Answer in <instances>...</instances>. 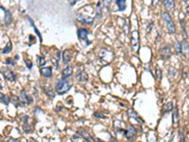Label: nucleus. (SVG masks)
<instances>
[{
	"mask_svg": "<svg viewBox=\"0 0 189 142\" xmlns=\"http://www.w3.org/2000/svg\"><path fill=\"white\" fill-rule=\"evenodd\" d=\"M159 3V0H152V5L153 6H157Z\"/></svg>",
	"mask_w": 189,
	"mask_h": 142,
	"instance_id": "35",
	"label": "nucleus"
},
{
	"mask_svg": "<svg viewBox=\"0 0 189 142\" xmlns=\"http://www.w3.org/2000/svg\"><path fill=\"white\" fill-rule=\"evenodd\" d=\"M23 121H25V122H28V120H29V117L28 116H23Z\"/></svg>",
	"mask_w": 189,
	"mask_h": 142,
	"instance_id": "36",
	"label": "nucleus"
},
{
	"mask_svg": "<svg viewBox=\"0 0 189 142\" xmlns=\"http://www.w3.org/2000/svg\"><path fill=\"white\" fill-rule=\"evenodd\" d=\"M128 114H129V116L130 117H132V118H134V120H135L137 122H139V123H144V120H142V118L138 116V114L134 111V110H129V112H128Z\"/></svg>",
	"mask_w": 189,
	"mask_h": 142,
	"instance_id": "11",
	"label": "nucleus"
},
{
	"mask_svg": "<svg viewBox=\"0 0 189 142\" xmlns=\"http://www.w3.org/2000/svg\"><path fill=\"white\" fill-rule=\"evenodd\" d=\"M172 117H173V125L176 126L179 124V120H180V116H179V110L178 107H175L173 109V113H172Z\"/></svg>",
	"mask_w": 189,
	"mask_h": 142,
	"instance_id": "10",
	"label": "nucleus"
},
{
	"mask_svg": "<svg viewBox=\"0 0 189 142\" xmlns=\"http://www.w3.org/2000/svg\"><path fill=\"white\" fill-rule=\"evenodd\" d=\"M40 73L41 75H43L44 77H51L52 76V68L51 67H43L40 70Z\"/></svg>",
	"mask_w": 189,
	"mask_h": 142,
	"instance_id": "12",
	"label": "nucleus"
},
{
	"mask_svg": "<svg viewBox=\"0 0 189 142\" xmlns=\"http://www.w3.org/2000/svg\"><path fill=\"white\" fill-rule=\"evenodd\" d=\"M181 25H182V30H183V32L184 34L185 37H187V32H186V29H185V24H184V21L183 19H181Z\"/></svg>",
	"mask_w": 189,
	"mask_h": 142,
	"instance_id": "29",
	"label": "nucleus"
},
{
	"mask_svg": "<svg viewBox=\"0 0 189 142\" xmlns=\"http://www.w3.org/2000/svg\"><path fill=\"white\" fill-rule=\"evenodd\" d=\"M32 129H33V127L31 126V125H29V124H25V125L23 126V130H24L25 132H30Z\"/></svg>",
	"mask_w": 189,
	"mask_h": 142,
	"instance_id": "30",
	"label": "nucleus"
},
{
	"mask_svg": "<svg viewBox=\"0 0 189 142\" xmlns=\"http://www.w3.org/2000/svg\"><path fill=\"white\" fill-rule=\"evenodd\" d=\"M32 100H33L32 97L28 95L26 90H22L20 92V95H19V104L20 105H23V106H25V105H29L30 103H32Z\"/></svg>",
	"mask_w": 189,
	"mask_h": 142,
	"instance_id": "3",
	"label": "nucleus"
},
{
	"mask_svg": "<svg viewBox=\"0 0 189 142\" xmlns=\"http://www.w3.org/2000/svg\"><path fill=\"white\" fill-rule=\"evenodd\" d=\"M188 50H189V47H188V45L186 43V41L185 40H183V43H182V52L184 51L186 54L188 53Z\"/></svg>",
	"mask_w": 189,
	"mask_h": 142,
	"instance_id": "25",
	"label": "nucleus"
},
{
	"mask_svg": "<svg viewBox=\"0 0 189 142\" xmlns=\"http://www.w3.org/2000/svg\"><path fill=\"white\" fill-rule=\"evenodd\" d=\"M165 7L168 9V11H171L174 9V0H163Z\"/></svg>",
	"mask_w": 189,
	"mask_h": 142,
	"instance_id": "19",
	"label": "nucleus"
},
{
	"mask_svg": "<svg viewBox=\"0 0 189 142\" xmlns=\"http://www.w3.org/2000/svg\"><path fill=\"white\" fill-rule=\"evenodd\" d=\"M1 73L3 77L5 78L6 80L10 81H14L16 79V76H15V73L12 72L10 68H7V67H4L1 69Z\"/></svg>",
	"mask_w": 189,
	"mask_h": 142,
	"instance_id": "4",
	"label": "nucleus"
},
{
	"mask_svg": "<svg viewBox=\"0 0 189 142\" xmlns=\"http://www.w3.org/2000/svg\"><path fill=\"white\" fill-rule=\"evenodd\" d=\"M174 47H175V49H176V52L178 54H181L182 53V45L180 44L179 42H175Z\"/></svg>",
	"mask_w": 189,
	"mask_h": 142,
	"instance_id": "26",
	"label": "nucleus"
},
{
	"mask_svg": "<svg viewBox=\"0 0 189 142\" xmlns=\"http://www.w3.org/2000/svg\"><path fill=\"white\" fill-rule=\"evenodd\" d=\"M38 65L39 66H44V65H46V60H44V57H38Z\"/></svg>",
	"mask_w": 189,
	"mask_h": 142,
	"instance_id": "28",
	"label": "nucleus"
},
{
	"mask_svg": "<svg viewBox=\"0 0 189 142\" xmlns=\"http://www.w3.org/2000/svg\"><path fill=\"white\" fill-rule=\"evenodd\" d=\"M72 84L66 79H62L56 82V91L57 94L59 95H64L66 92H68L70 90Z\"/></svg>",
	"mask_w": 189,
	"mask_h": 142,
	"instance_id": "1",
	"label": "nucleus"
},
{
	"mask_svg": "<svg viewBox=\"0 0 189 142\" xmlns=\"http://www.w3.org/2000/svg\"><path fill=\"white\" fill-rule=\"evenodd\" d=\"M138 43H139V36H138V31L135 30L132 32V48L137 51V48H138Z\"/></svg>",
	"mask_w": 189,
	"mask_h": 142,
	"instance_id": "5",
	"label": "nucleus"
},
{
	"mask_svg": "<svg viewBox=\"0 0 189 142\" xmlns=\"http://www.w3.org/2000/svg\"><path fill=\"white\" fill-rule=\"evenodd\" d=\"M29 23L31 24V26H32V27H33V30H34V31L36 32V34H37V36L39 37V39H40V41H41V43H42V41H43V39H42V35H41V33L39 32V30H37V27H35V25L33 24V22H32V20L30 19V18H29Z\"/></svg>",
	"mask_w": 189,
	"mask_h": 142,
	"instance_id": "24",
	"label": "nucleus"
},
{
	"mask_svg": "<svg viewBox=\"0 0 189 142\" xmlns=\"http://www.w3.org/2000/svg\"><path fill=\"white\" fill-rule=\"evenodd\" d=\"M162 17H163V20H164L165 24V27H166V30H168V32L171 33V34L176 32L175 24H174L171 16L169 15V13L166 12H162Z\"/></svg>",
	"mask_w": 189,
	"mask_h": 142,
	"instance_id": "2",
	"label": "nucleus"
},
{
	"mask_svg": "<svg viewBox=\"0 0 189 142\" xmlns=\"http://www.w3.org/2000/svg\"><path fill=\"white\" fill-rule=\"evenodd\" d=\"M79 137H82V138H84L85 140H87V141H93L94 138L92 136H90V135L88 134V133L85 131V130H80L79 132Z\"/></svg>",
	"mask_w": 189,
	"mask_h": 142,
	"instance_id": "14",
	"label": "nucleus"
},
{
	"mask_svg": "<svg viewBox=\"0 0 189 142\" xmlns=\"http://www.w3.org/2000/svg\"><path fill=\"white\" fill-rule=\"evenodd\" d=\"M72 73H73V67L71 66H67L62 71V79H68L72 76Z\"/></svg>",
	"mask_w": 189,
	"mask_h": 142,
	"instance_id": "8",
	"label": "nucleus"
},
{
	"mask_svg": "<svg viewBox=\"0 0 189 142\" xmlns=\"http://www.w3.org/2000/svg\"><path fill=\"white\" fill-rule=\"evenodd\" d=\"M135 135H136V130H135V128L132 126H130L129 128V130L125 132V136H126V138H128V139H132Z\"/></svg>",
	"mask_w": 189,
	"mask_h": 142,
	"instance_id": "9",
	"label": "nucleus"
},
{
	"mask_svg": "<svg viewBox=\"0 0 189 142\" xmlns=\"http://www.w3.org/2000/svg\"><path fill=\"white\" fill-rule=\"evenodd\" d=\"M183 2H187V1H188V0H183Z\"/></svg>",
	"mask_w": 189,
	"mask_h": 142,
	"instance_id": "38",
	"label": "nucleus"
},
{
	"mask_svg": "<svg viewBox=\"0 0 189 142\" xmlns=\"http://www.w3.org/2000/svg\"><path fill=\"white\" fill-rule=\"evenodd\" d=\"M78 19H79V21L85 23V24H89V25H91L94 21V18H90V17L86 18V17H83L82 15H78Z\"/></svg>",
	"mask_w": 189,
	"mask_h": 142,
	"instance_id": "16",
	"label": "nucleus"
},
{
	"mask_svg": "<svg viewBox=\"0 0 189 142\" xmlns=\"http://www.w3.org/2000/svg\"><path fill=\"white\" fill-rule=\"evenodd\" d=\"M25 63H26V66H28V68H29V69L32 68V63H31L29 59H25Z\"/></svg>",
	"mask_w": 189,
	"mask_h": 142,
	"instance_id": "33",
	"label": "nucleus"
},
{
	"mask_svg": "<svg viewBox=\"0 0 189 142\" xmlns=\"http://www.w3.org/2000/svg\"><path fill=\"white\" fill-rule=\"evenodd\" d=\"M88 35V30L86 29H79L78 30V36L80 40H86Z\"/></svg>",
	"mask_w": 189,
	"mask_h": 142,
	"instance_id": "15",
	"label": "nucleus"
},
{
	"mask_svg": "<svg viewBox=\"0 0 189 142\" xmlns=\"http://www.w3.org/2000/svg\"><path fill=\"white\" fill-rule=\"evenodd\" d=\"M11 48H12V45H11V42H9V43L7 44L6 47L3 48V50H2L1 52H2L3 54H8V53H10V52L11 51Z\"/></svg>",
	"mask_w": 189,
	"mask_h": 142,
	"instance_id": "23",
	"label": "nucleus"
},
{
	"mask_svg": "<svg viewBox=\"0 0 189 142\" xmlns=\"http://www.w3.org/2000/svg\"><path fill=\"white\" fill-rule=\"evenodd\" d=\"M116 5L119 12H123L126 9V0H116Z\"/></svg>",
	"mask_w": 189,
	"mask_h": 142,
	"instance_id": "20",
	"label": "nucleus"
},
{
	"mask_svg": "<svg viewBox=\"0 0 189 142\" xmlns=\"http://www.w3.org/2000/svg\"><path fill=\"white\" fill-rule=\"evenodd\" d=\"M72 58V54L70 50H64V53H62V61L64 63H68L71 61Z\"/></svg>",
	"mask_w": 189,
	"mask_h": 142,
	"instance_id": "13",
	"label": "nucleus"
},
{
	"mask_svg": "<svg viewBox=\"0 0 189 142\" xmlns=\"http://www.w3.org/2000/svg\"><path fill=\"white\" fill-rule=\"evenodd\" d=\"M76 80H77L78 81H88L87 73L83 70H79L77 75H76Z\"/></svg>",
	"mask_w": 189,
	"mask_h": 142,
	"instance_id": "6",
	"label": "nucleus"
},
{
	"mask_svg": "<svg viewBox=\"0 0 189 142\" xmlns=\"http://www.w3.org/2000/svg\"><path fill=\"white\" fill-rule=\"evenodd\" d=\"M102 11H101V5L100 3H97V18H100L102 16Z\"/></svg>",
	"mask_w": 189,
	"mask_h": 142,
	"instance_id": "27",
	"label": "nucleus"
},
{
	"mask_svg": "<svg viewBox=\"0 0 189 142\" xmlns=\"http://www.w3.org/2000/svg\"><path fill=\"white\" fill-rule=\"evenodd\" d=\"M0 138H1V136H0Z\"/></svg>",
	"mask_w": 189,
	"mask_h": 142,
	"instance_id": "39",
	"label": "nucleus"
},
{
	"mask_svg": "<svg viewBox=\"0 0 189 142\" xmlns=\"http://www.w3.org/2000/svg\"><path fill=\"white\" fill-rule=\"evenodd\" d=\"M157 76H158V80H161V70H160V68H157Z\"/></svg>",
	"mask_w": 189,
	"mask_h": 142,
	"instance_id": "34",
	"label": "nucleus"
},
{
	"mask_svg": "<svg viewBox=\"0 0 189 142\" xmlns=\"http://www.w3.org/2000/svg\"><path fill=\"white\" fill-rule=\"evenodd\" d=\"M161 54H162V59H168L171 56V51H170V48L168 45H165V48H163L161 49Z\"/></svg>",
	"mask_w": 189,
	"mask_h": 142,
	"instance_id": "7",
	"label": "nucleus"
},
{
	"mask_svg": "<svg viewBox=\"0 0 189 142\" xmlns=\"http://www.w3.org/2000/svg\"><path fill=\"white\" fill-rule=\"evenodd\" d=\"M0 9H2V10L5 12V23L7 25H10L11 23V14L10 13V12L6 10V9L1 8V7H0Z\"/></svg>",
	"mask_w": 189,
	"mask_h": 142,
	"instance_id": "17",
	"label": "nucleus"
},
{
	"mask_svg": "<svg viewBox=\"0 0 189 142\" xmlns=\"http://www.w3.org/2000/svg\"><path fill=\"white\" fill-rule=\"evenodd\" d=\"M186 11H187V13L189 14V6H187V7H186Z\"/></svg>",
	"mask_w": 189,
	"mask_h": 142,
	"instance_id": "37",
	"label": "nucleus"
},
{
	"mask_svg": "<svg viewBox=\"0 0 189 142\" xmlns=\"http://www.w3.org/2000/svg\"><path fill=\"white\" fill-rule=\"evenodd\" d=\"M94 117H98V118H104V115H103L102 113L100 112H96V113H94Z\"/></svg>",
	"mask_w": 189,
	"mask_h": 142,
	"instance_id": "31",
	"label": "nucleus"
},
{
	"mask_svg": "<svg viewBox=\"0 0 189 142\" xmlns=\"http://www.w3.org/2000/svg\"><path fill=\"white\" fill-rule=\"evenodd\" d=\"M173 109V103L171 102H169L168 103H165V106H164V109H163V114H166V113H168L170 112L171 110Z\"/></svg>",
	"mask_w": 189,
	"mask_h": 142,
	"instance_id": "21",
	"label": "nucleus"
},
{
	"mask_svg": "<svg viewBox=\"0 0 189 142\" xmlns=\"http://www.w3.org/2000/svg\"><path fill=\"white\" fill-rule=\"evenodd\" d=\"M10 100H11L10 97H8V96L4 95L2 93H0V102H2L4 104L8 105L9 103H10Z\"/></svg>",
	"mask_w": 189,
	"mask_h": 142,
	"instance_id": "22",
	"label": "nucleus"
},
{
	"mask_svg": "<svg viewBox=\"0 0 189 142\" xmlns=\"http://www.w3.org/2000/svg\"><path fill=\"white\" fill-rule=\"evenodd\" d=\"M6 63H7V65H10V66H15V63H14V61H13L11 58L7 59Z\"/></svg>",
	"mask_w": 189,
	"mask_h": 142,
	"instance_id": "32",
	"label": "nucleus"
},
{
	"mask_svg": "<svg viewBox=\"0 0 189 142\" xmlns=\"http://www.w3.org/2000/svg\"><path fill=\"white\" fill-rule=\"evenodd\" d=\"M44 91L46 92V94L48 96V97H50L51 99H54L55 98V93H54V91H53V89L50 87V86H44Z\"/></svg>",
	"mask_w": 189,
	"mask_h": 142,
	"instance_id": "18",
	"label": "nucleus"
}]
</instances>
